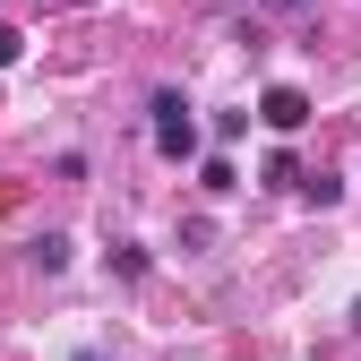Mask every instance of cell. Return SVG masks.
Instances as JSON below:
<instances>
[{"label":"cell","mask_w":361,"mask_h":361,"mask_svg":"<svg viewBox=\"0 0 361 361\" xmlns=\"http://www.w3.org/2000/svg\"><path fill=\"white\" fill-rule=\"evenodd\" d=\"M267 9H301V0H267Z\"/></svg>","instance_id":"5b68a950"},{"label":"cell","mask_w":361,"mask_h":361,"mask_svg":"<svg viewBox=\"0 0 361 361\" xmlns=\"http://www.w3.org/2000/svg\"><path fill=\"white\" fill-rule=\"evenodd\" d=\"M35 267H43V276H61V267H69V241H61V233H43V241H35Z\"/></svg>","instance_id":"3957f363"},{"label":"cell","mask_w":361,"mask_h":361,"mask_svg":"<svg viewBox=\"0 0 361 361\" xmlns=\"http://www.w3.org/2000/svg\"><path fill=\"white\" fill-rule=\"evenodd\" d=\"M147 112H155V147H164L172 164H190V155H198V121H190V104H180L172 86H164V95H155Z\"/></svg>","instance_id":"6da1fadb"},{"label":"cell","mask_w":361,"mask_h":361,"mask_svg":"<svg viewBox=\"0 0 361 361\" xmlns=\"http://www.w3.org/2000/svg\"><path fill=\"white\" fill-rule=\"evenodd\" d=\"M18 52H26V35H18V26H0V69H9Z\"/></svg>","instance_id":"277c9868"},{"label":"cell","mask_w":361,"mask_h":361,"mask_svg":"<svg viewBox=\"0 0 361 361\" xmlns=\"http://www.w3.org/2000/svg\"><path fill=\"white\" fill-rule=\"evenodd\" d=\"M86 361H95V353H86Z\"/></svg>","instance_id":"52a82bcc"},{"label":"cell","mask_w":361,"mask_h":361,"mask_svg":"<svg viewBox=\"0 0 361 361\" xmlns=\"http://www.w3.org/2000/svg\"><path fill=\"white\" fill-rule=\"evenodd\" d=\"M258 121L276 129V138H293V129L310 121V95H301V86H267V95H258Z\"/></svg>","instance_id":"7a4b0ae2"},{"label":"cell","mask_w":361,"mask_h":361,"mask_svg":"<svg viewBox=\"0 0 361 361\" xmlns=\"http://www.w3.org/2000/svg\"><path fill=\"white\" fill-rule=\"evenodd\" d=\"M353 327H361V301H353Z\"/></svg>","instance_id":"8992f818"}]
</instances>
